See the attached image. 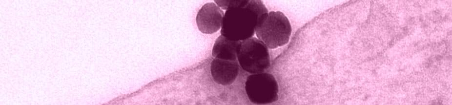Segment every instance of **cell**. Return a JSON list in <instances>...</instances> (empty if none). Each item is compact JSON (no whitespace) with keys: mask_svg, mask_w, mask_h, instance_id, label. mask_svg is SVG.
Listing matches in <instances>:
<instances>
[{"mask_svg":"<svg viewBox=\"0 0 452 105\" xmlns=\"http://www.w3.org/2000/svg\"><path fill=\"white\" fill-rule=\"evenodd\" d=\"M268 13L262 0H248L244 6L226 11L221 29V35L232 41L251 38L258 23Z\"/></svg>","mask_w":452,"mask_h":105,"instance_id":"1","label":"cell"},{"mask_svg":"<svg viewBox=\"0 0 452 105\" xmlns=\"http://www.w3.org/2000/svg\"><path fill=\"white\" fill-rule=\"evenodd\" d=\"M288 18L280 11H271L263 18L255 29L258 39L270 49L287 44L291 34Z\"/></svg>","mask_w":452,"mask_h":105,"instance_id":"2","label":"cell"},{"mask_svg":"<svg viewBox=\"0 0 452 105\" xmlns=\"http://www.w3.org/2000/svg\"><path fill=\"white\" fill-rule=\"evenodd\" d=\"M237 60L244 70L252 74L264 72L270 65L267 46L255 37L241 41Z\"/></svg>","mask_w":452,"mask_h":105,"instance_id":"3","label":"cell"},{"mask_svg":"<svg viewBox=\"0 0 452 105\" xmlns=\"http://www.w3.org/2000/svg\"><path fill=\"white\" fill-rule=\"evenodd\" d=\"M245 90L248 99L253 104H271L278 99L277 82L268 73L264 72L248 76L245 82Z\"/></svg>","mask_w":452,"mask_h":105,"instance_id":"4","label":"cell"},{"mask_svg":"<svg viewBox=\"0 0 452 105\" xmlns=\"http://www.w3.org/2000/svg\"><path fill=\"white\" fill-rule=\"evenodd\" d=\"M224 13L213 2L204 4L199 10L196 21L199 30L203 33L212 34L222 26Z\"/></svg>","mask_w":452,"mask_h":105,"instance_id":"5","label":"cell"},{"mask_svg":"<svg viewBox=\"0 0 452 105\" xmlns=\"http://www.w3.org/2000/svg\"><path fill=\"white\" fill-rule=\"evenodd\" d=\"M239 71L238 60L213 59L210 64L211 76L217 84L222 85L232 84L237 77Z\"/></svg>","mask_w":452,"mask_h":105,"instance_id":"6","label":"cell"},{"mask_svg":"<svg viewBox=\"0 0 452 105\" xmlns=\"http://www.w3.org/2000/svg\"><path fill=\"white\" fill-rule=\"evenodd\" d=\"M241 43L240 41H232L221 35L215 41L212 55L214 58L237 60V53Z\"/></svg>","mask_w":452,"mask_h":105,"instance_id":"7","label":"cell"},{"mask_svg":"<svg viewBox=\"0 0 452 105\" xmlns=\"http://www.w3.org/2000/svg\"><path fill=\"white\" fill-rule=\"evenodd\" d=\"M214 1L223 9L228 10L231 8L244 6L248 1V0H217Z\"/></svg>","mask_w":452,"mask_h":105,"instance_id":"8","label":"cell"}]
</instances>
